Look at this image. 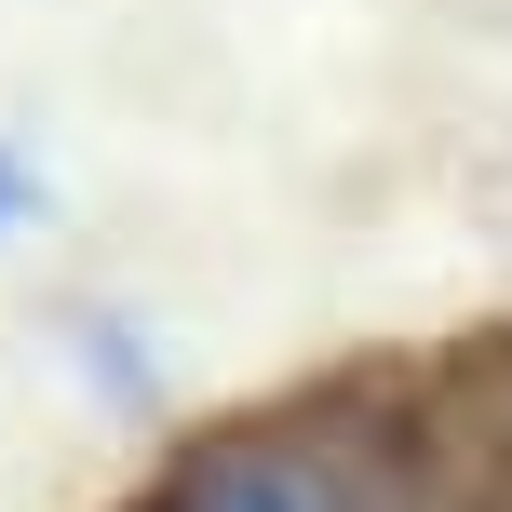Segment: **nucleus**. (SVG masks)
<instances>
[{"instance_id":"nucleus-1","label":"nucleus","mask_w":512,"mask_h":512,"mask_svg":"<svg viewBox=\"0 0 512 512\" xmlns=\"http://www.w3.org/2000/svg\"><path fill=\"white\" fill-rule=\"evenodd\" d=\"M176 512H364V486L310 432H230L176 472Z\"/></svg>"}]
</instances>
